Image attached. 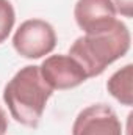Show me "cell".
I'll return each instance as SVG.
<instances>
[{"label": "cell", "instance_id": "6da1fadb", "mask_svg": "<svg viewBox=\"0 0 133 135\" xmlns=\"http://www.w3.org/2000/svg\"><path fill=\"white\" fill-rule=\"evenodd\" d=\"M52 94L53 90L42 79L39 66L28 65L17 71L6 83L3 101L17 123L34 129L38 127Z\"/></svg>", "mask_w": 133, "mask_h": 135}, {"label": "cell", "instance_id": "7a4b0ae2", "mask_svg": "<svg viewBox=\"0 0 133 135\" xmlns=\"http://www.w3.org/2000/svg\"><path fill=\"white\" fill-rule=\"evenodd\" d=\"M130 32L121 21L99 33L80 36L69 49V55L85 69L88 79L100 75L111 63L122 58L130 49Z\"/></svg>", "mask_w": 133, "mask_h": 135}, {"label": "cell", "instance_id": "3957f363", "mask_svg": "<svg viewBox=\"0 0 133 135\" xmlns=\"http://www.w3.org/2000/svg\"><path fill=\"white\" fill-rule=\"evenodd\" d=\"M16 52L24 57L36 60L49 55L57 46V35L53 27L42 19H28L19 25L13 36Z\"/></svg>", "mask_w": 133, "mask_h": 135}, {"label": "cell", "instance_id": "277c9868", "mask_svg": "<svg viewBox=\"0 0 133 135\" xmlns=\"http://www.w3.org/2000/svg\"><path fill=\"white\" fill-rule=\"evenodd\" d=\"M39 71L52 90H70L88 79L81 65L70 55H50L41 63Z\"/></svg>", "mask_w": 133, "mask_h": 135}, {"label": "cell", "instance_id": "5b68a950", "mask_svg": "<svg viewBox=\"0 0 133 135\" xmlns=\"http://www.w3.org/2000/svg\"><path fill=\"white\" fill-rule=\"evenodd\" d=\"M72 135H122V124L111 107L94 104L77 115Z\"/></svg>", "mask_w": 133, "mask_h": 135}, {"label": "cell", "instance_id": "8992f818", "mask_svg": "<svg viewBox=\"0 0 133 135\" xmlns=\"http://www.w3.org/2000/svg\"><path fill=\"white\" fill-rule=\"evenodd\" d=\"M116 14L111 0H78L74 9L77 25L86 35L111 28L117 21Z\"/></svg>", "mask_w": 133, "mask_h": 135}, {"label": "cell", "instance_id": "52a82bcc", "mask_svg": "<svg viewBox=\"0 0 133 135\" xmlns=\"http://www.w3.org/2000/svg\"><path fill=\"white\" fill-rule=\"evenodd\" d=\"M132 82H133V66L125 65L116 71L110 80L106 82V90L108 93L117 99L124 105H132L133 104V90H132Z\"/></svg>", "mask_w": 133, "mask_h": 135}, {"label": "cell", "instance_id": "ba28073f", "mask_svg": "<svg viewBox=\"0 0 133 135\" xmlns=\"http://www.w3.org/2000/svg\"><path fill=\"white\" fill-rule=\"evenodd\" d=\"M16 22V13L9 0H0V44L9 36Z\"/></svg>", "mask_w": 133, "mask_h": 135}, {"label": "cell", "instance_id": "9c48e42d", "mask_svg": "<svg viewBox=\"0 0 133 135\" xmlns=\"http://www.w3.org/2000/svg\"><path fill=\"white\" fill-rule=\"evenodd\" d=\"M116 13L122 14L124 17L133 16V0H111Z\"/></svg>", "mask_w": 133, "mask_h": 135}, {"label": "cell", "instance_id": "30bf717a", "mask_svg": "<svg viewBox=\"0 0 133 135\" xmlns=\"http://www.w3.org/2000/svg\"><path fill=\"white\" fill-rule=\"evenodd\" d=\"M6 131H8V119H6L5 112L0 108V135H5Z\"/></svg>", "mask_w": 133, "mask_h": 135}]
</instances>
